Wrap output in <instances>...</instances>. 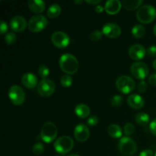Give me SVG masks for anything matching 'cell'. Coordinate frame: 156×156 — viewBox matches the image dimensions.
Masks as SVG:
<instances>
[{"mask_svg":"<svg viewBox=\"0 0 156 156\" xmlns=\"http://www.w3.org/2000/svg\"><path fill=\"white\" fill-rule=\"evenodd\" d=\"M59 67L66 75H73L79 69V62L75 56L71 53H64L59 61Z\"/></svg>","mask_w":156,"mask_h":156,"instance_id":"obj_1","label":"cell"},{"mask_svg":"<svg viewBox=\"0 0 156 156\" xmlns=\"http://www.w3.org/2000/svg\"><path fill=\"white\" fill-rule=\"evenodd\" d=\"M137 20L143 24H149L156 18V9L151 5H142L136 12Z\"/></svg>","mask_w":156,"mask_h":156,"instance_id":"obj_2","label":"cell"},{"mask_svg":"<svg viewBox=\"0 0 156 156\" xmlns=\"http://www.w3.org/2000/svg\"><path fill=\"white\" fill-rule=\"evenodd\" d=\"M74 146V142L73 139L67 136L59 137L55 141L54 149L58 153L66 155L69 152Z\"/></svg>","mask_w":156,"mask_h":156,"instance_id":"obj_3","label":"cell"},{"mask_svg":"<svg viewBox=\"0 0 156 156\" xmlns=\"http://www.w3.org/2000/svg\"><path fill=\"white\" fill-rule=\"evenodd\" d=\"M136 86V82L133 79L128 76H120L116 81V87L123 94H126L132 92Z\"/></svg>","mask_w":156,"mask_h":156,"instance_id":"obj_4","label":"cell"},{"mask_svg":"<svg viewBox=\"0 0 156 156\" xmlns=\"http://www.w3.org/2000/svg\"><path fill=\"white\" fill-rule=\"evenodd\" d=\"M118 148L120 153L123 155H132L136 152L137 146L133 139L128 136L122 137L118 143Z\"/></svg>","mask_w":156,"mask_h":156,"instance_id":"obj_5","label":"cell"},{"mask_svg":"<svg viewBox=\"0 0 156 156\" xmlns=\"http://www.w3.org/2000/svg\"><path fill=\"white\" fill-rule=\"evenodd\" d=\"M57 136V128L52 122H47L43 125L41 130V138L47 143H52Z\"/></svg>","mask_w":156,"mask_h":156,"instance_id":"obj_6","label":"cell"},{"mask_svg":"<svg viewBox=\"0 0 156 156\" xmlns=\"http://www.w3.org/2000/svg\"><path fill=\"white\" fill-rule=\"evenodd\" d=\"M48 24L47 18L42 15H36L32 17L28 21L27 27L30 31L33 33L41 32L45 28Z\"/></svg>","mask_w":156,"mask_h":156,"instance_id":"obj_7","label":"cell"},{"mask_svg":"<svg viewBox=\"0 0 156 156\" xmlns=\"http://www.w3.org/2000/svg\"><path fill=\"white\" fill-rule=\"evenodd\" d=\"M9 97L11 102L14 105L19 106L22 105L25 101V93L21 86L14 85L9 88Z\"/></svg>","mask_w":156,"mask_h":156,"instance_id":"obj_8","label":"cell"},{"mask_svg":"<svg viewBox=\"0 0 156 156\" xmlns=\"http://www.w3.org/2000/svg\"><path fill=\"white\" fill-rule=\"evenodd\" d=\"M131 74L136 79L143 81L148 76L149 73V69L146 63L140 61L133 62L130 68Z\"/></svg>","mask_w":156,"mask_h":156,"instance_id":"obj_9","label":"cell"},{"mask_svg":"<svg viewBox=\"0 0 156 156\" xmlns=\"http://www.w3.org/2000/svg\"><path fill=\"white\" fill-rule=\"evenodd\" d=\"M56 86L53 81L50 79H42L38 83L37 90L38 94L44 98H48L54 93Z\"/></svg>","mask_w":156,"mask_h":156,"instance_id":"obj_10","label":"cell"},{"mask_svg":"<svg viewBox=\"0 0 156 156\" xmlns=\"http://www.w3.org/2000/svg\"><path fill=\"white\" fill-rule=\"evenodd\" d=\"M51 41L53 45L59 49L66 48L70 42L69 37L63 31H56L52 34Z\"/></svg>","mask_w":156,"mask_h":156,"instance_id":"obj_11","label":"cell"},{"mask_svg":"<svg viewBox=\"0 0 156 156\" xmlns=\"http://www.w3.org/2000/svg\"><path fill=\"white\" fill-rule=\"evenodd\" d=\"M102 32L109 38H117L121 34V28L114 23H107L102 27Z\"/></svg>","mask_w":156,"mask_h":156,"instance_id":"obj_12","label":"cell"},{"mask_svg":"<svg viewBox=\"0 0 156 156\" xmlns=\"http://www.w3.org/2000/svg\"><path fill=\"white\" fill-rule=\"evenodd\" d=\"M27 21L25 18L21 15H16L13 17L10 21V27L15 32H22L27 27Z\"/></svg>","mask_w":156,"mask_h":156,"instance_id":"obj_13","label":"cell"},{"mask_svg":"<svg viewBox=\"0 0 156 156\" xmlns=\"http://www.w3.org/2000/svg\"><path fill=\"white\" fill-rule=\"evenodd\" d=\"M90 136V131L85 124H79L74 129V136L77 141L83 143L88 140Z\"/></svg>","mask_w":156,"mask_h":156,"instance_id":"obj_14","label":"cell"},{"mask_svg":"<svg viewBox=\"0 0 156 156\" xmlns=\"http://www.w3.org/2000/svg\"><path fill=\"white\" fill-rule=\"evenodd\" d=\"M129 56L133 60H140L146 56V50L143 46L140 44H134L129 49Z\"/></svg>","mask_w":156,"mask_h":156,"instance_id":"obj_15","label":"cell"},{"mask_svg":"<svg viewBox=\"0 0 156 156\" xmlns=\"http://www.w3.org/2000/svg\"><path fill=\"white\" fill-rule=\"evenodd\" d=\"M21 83L27 88H34L37 85V78L34 73H27L21 77Z\"/></svg>","mask_w":156,"mask_h":156,"instance_id":"obj_16","label":"cell"},{"mask_svg":"<svg viewBox=\"0 0 156 156\" xmlns=\"http://www.w3.org/2000/svg\"><path fill=\"white\" fill-rule=\"evenodd\" d=\"M122 7V2L119 0H109L105 3V10L108 15H114L118 13Z\"/></svg>","mask_w":156,"mask_h":156,"instance_id":"obj_17","label":"cell"},{"mask_svg":"<svg viewBox=\"0 0 156 156\" xmlns=\"http://www.w3.org/2000/svg\"><path fill=\"white\" fill-rule=\"evenodd\" d=\"M127 103L129 107L133 109H140L144 106V99L137 94H133L127 98Z\"/></svg>","mask_w":156,"mask_h":156,"instance_id":"obj_18","label":"cell"},{"mask_svg":"<svg viewBox=\"0 0 156 156\" xmlns=\"http://www.w3.org/2000/svg\"><path fill=\"white\" fill-rule=\"evenodd\" d=\"M28 7L32 12L36 14L42 13L46 8V4L41 0H30L28 2Z\"/></svg>","mask_w":156,"mask_h":156,"instance_id":"obj_19","label":"cell"},{"mask_svg":"<svg viewBox=\"0 0 156 156\" xmlns=\"http://www.w3.org/2000/svg\"><path fill=\"white\" fill-rule=\"evenodd\" d=\"M75 113H76V115L78 116L80 118H86L88 116L90 115V111L89 107L87 106L85 104H79L75 108Z\"/></svg>","mask_w":156,"mask_h":156,"instance_id":"obj_20","label":"cell"},{"mask_svg":"<svg viewBox=\"0 0 156 156\" xmlns=\"http://www.w3.org/2000/svg\"><path fill=\"white\" fill-rule=\"evenodd\" d=\"M143 0H124L122 2V5H123V8L126 10L129 11H134L138 8L141 7V5L143 4Z\"/></svg>","mask_w":156,"mask_h":156,"instance_id":"obj_21","label":"cell"},{"mask_svg":"<svg viewBox=\"0 0 156 156\" xmlns=\"http://www.w3.org/2000/svg\"><path fill=\"white\" fill-rule=\"evenodd\" d=\"M62 9L58 4H53L47 9V15L50 18H55L61 14Z\"/></svg>","mask_w":156,"mask_h":156,"instance_id":"obj_22","label":"cell"},{"mask_svg":"<svg viewBox=\"0 0 156 156\" xmlns=\"http://www.w3.org/2000/svg\"><path fill=\"white\" fill-rule=\"evenodd\" d=\"M110 136L114 139H118L122 136V129L120 126L117 124H112L108 127V130Z\"/></svg>","mask_w":156,"mask_h":156,"instance_id":"obj_23","label":"cell"},{"mask_svg":"<svg viewBox=\"0 0 156 156\" xmlns=\"http://www.w3.org/2000/svg\"><path fill=\"white\" fill-rule=\"evenodd\" d=\"M135 120L139 125L146 126L150 122V117L146 113L140 112L136 115Z\"/></svg>","mask_w":156,"mask_h":156,"instance_id":"obj_24","label":"cell"},{"mask_svg":"<svg viewBox=\"0 0 156 156\" xmlns=\"http://www.w3.org/2000/svg\"><path fill=\"white\" fill-rule=\"evenodd\" d=\"M146 34V29L142 24H136L132 28V34L135 38H142Z\"/></svg>","mask_w":156,"mask_h":156,"instance_id":"obj_25","label":"cell"},{"mask_svg":"<svg viewBox=\"0 0 156 156\" xmlns=\"http://www.w3.org/2000/svg\"><path fill=\"white\" fill-rule=\"evenodd\" d=\"M60 84L64 88H69L73 84V79L69 75H64L60 79Z\"/></svg>","mask_w":156,"mask_h":156,"instance_id":"obj_26","label":"cell"},{"mask_svg":"<svg viewBox=\"0 0 156 156\" xmlns=\"http://www.w3.org/2000/svg\"><path fill=\"white\" fill-rule=\"evenodd\" d=\"M17 41V37L14 32H9L5 37V42L8 45H13Z\"/></svg>","mask_w":156,"mask_h":156,"instance_id":"obj_27","label":"cell"},{"mask_svg":"<svg viewBox=\"0 0 156 156\" xmlns=\"http://www.w3.org/2000/svg\"><path fill=\"white\" fill-rule=\"evenodd\" d=\"M38 75L43 79H46L50 75V69L46 65H41L38 69Z\"/></svg>","mask_w":156,"mask_h":156,"instance_id":"obj_28","label":"cell"},{"mask_svg":"<svg viewBox=\"0 0 156 156\" xmlns=\"http://www.w3.org/2000/svg\"><path fill=\"white\" fill-rule=\"evenodd\" d=\"M123 102V97L120 95H114L111 100V105H112L113 107H115V108L121 106Z\"/></svg>","mask_w":156,"mask_h":156,"instance_id":"obj_29","label":"cell"},{"mask_svg":"<svg viewBox=\"0 0 156 156\" xmlns=\"http://www.w3.org/2000/svg\"><path fill=\"white\" fill-rule=\"evenodd\" d=\"M34 154L36 155H40L44 152V146L41 143H37L34 145L33 149H32Z\"/></svg>","mask_w":156,"mask_h":156,"instance_id":"obj_30","label":"cell"},{"mask_svg":"<svg viewBox=\"0 0 156 156\" xmlns=\"http://www.w3.org/2000/svg\"><path fill=\"white\" fill-rule=\"evenodd\" d=\"M103 32L101 31L100 30H93L90 35V39L92 41H98L99 40L101 39L102 36H103Z\"/></svg>","mask_w":156,"mask_h":156,"instance_id":"obj_31","label":"cell"},{"mask_svg":"<svg viewBox=\"0 0 156 156\" xmlns=\"http://www.w3.org/2000/svg\"><path fill=\"white\" fill-rule=\"evenodd\" d=\"M135 131V126L133 123H127L123 127V132L126 136H131Z\"/></svg>","mask_w":156,"mask_h":156,"instance_id":"obj_32","label":"cell"},{"mask_svg":"<svg viewBox=\"0 0 156 156\" xmlns=\"http://www.w3.org/2000/svg\"><path fill=\"white\" fill-rule=\"evenodd\" d=\"M87 123H88L89 126H94L98 123V118L96 116L92 115L88 119V121H87Z\"/></svg>","mask_w":156,"mask_h":156,"instance_id":"obj_33","label":"cell"},{"mask_svg":"<svg viewBox=\"0 0 156 156\" xmlns=\"http://www.w3.org/2000/svg\"><path fill=\"white\" fill-rule=\"evenodd\" d=\"M147 84L146 83V82H145L144 80L141 81V82L138 84V91L140 93H142V94H143V93L146 92V91L147 90Z\"/></svg>","mask_w":156,"mask_h":156,"instance_id":"obj_34","label":"cell"},{"mask_svg":"<svg viewBox=\"0 0 156 156\" xmlns=\"http://www.w3.org/2000/svg\"><path fill=\"white\" fill-rule=\"evenodd\" d=\"M8 24L7 23L5 22L4 21H2L0 23V34H5L8 31Z\"/></svg>","mask_w":156,"mask_h":156,"instance_id":"obj_35","label":"cell"},{"mask_svg":"<svg viewBox=\"0 0 156 156\" xmlns=\"http://www.w3.org/2000/svg\"><path fill=\"white\" fill-rule=\"evenodd\" d=\"M148 55L152 57H156V46H151L146 50Z\"/></svg>","mask_w":156,"mask_h":156,"instance_id":"obj_36","label":"cell"},{"mask_svg":"<svg viewBox=\"0 0 156 156\" xmlns=\"http://www.w3.org/2000/svg\"><path fill=\"white\" fill-rule=\"evenodd\" d=\"M149 130H150V132L154 136H156V119L152 120L150 123V125H149Z\"/></svg>","mask_w":156,"mask_h":156,"instance_id":"obj_37","label":"cell"},{"mask_svg":"<svg viewBox=\"0 0 156 156\" xmlns=\"http://www.w3.org/2000/svg\"><path fill=\"white\" fill-rule=\"evenodd\" d=\"M149 83L152 86H156V73H153L149 76Z\"/></svg>","mask_w":156,"mask_h":156,"instance_id":"obj_38","label":"cell"},{"mask_svg":"<svg viewBox=\"0 0 156 156\" xmlns=\"http://www.w3.org/2000/svg\"><path fill=\"white\" fill-rule=\"evenodd\" d=\"M139 156H153V152L151 149H146L142 151Z\"/></svg>","mask_w":156,"mask_h":156,"instance_id":"obj_39","label":"cell"},{"mask_svg":"<svg viewBox=\"0 0 156 156\" xmlns=\"http://www.w3.org/2000/svg\"><path fill=\"white\" fill-rule=\"evenodd\" d=\"M94 10H95V12H97V13H101V12L105 10V8H104L103 6L98 5L95 7V9H94Z\"/></svg>","mask_w":156,"mask_h":156,"instance_id":"obj_40","label":"cell"},{"mask_svg":"<svg viewBox=\"0 0 156 156\" xmlns=\"http://www.w3.org/2000/svg\"><path fill=\"white\" fill-rule=\"evenodd\" d=\"M101 2H102L101 0H95V1H92V0H91V1H90V0H87L86 2L88 3V4L97 5H98V4L101 3Z\"/></svg>","mask_w":156,"mask_h":156,"instance_id":"obj_41","label":"cell"},{"mask_svg":"<svg viewBox=\"0 0 156 156\" xmlns=\"http://www.w3.org/2000/svg\"><path fill=\"white\" fill-rule=\"evenodd\" d=\"M152 66H153V68L156 70V59L153 61V62H152Z\"/></svg>","mask_w":156,"mask_h":156,"instance_id":"obj_42","label":"cell"},{"mask_svg":"<svg viewBox=\"0 0 156 156\" xmlns=\"http://www.w3.org/2000/svg\"><path fill=\"white\" fill-rule=\"evenodd\" d=\"M82 2H83V1H82V0H80V1H75V3H76V4H82Z\"/></svg>","mask_w":156,"mask_h":156,"instance_id":"obj_43","label":"cell"},{"mask_svg":"<svg viewBox=\"0 0 156 156\" xmlns=\"http://www.w3.org/2000/svg\"><path fill=\"white\" fill-rule=\"evenodd\" d=\"M153 33H154V34H155V36H156V24H155V25L154 26V28H153Z\"/></svg>","mask_w":156,"mask_h":156,"instance_id":"obj_44","label":"cell"},{"mask_svg":"<svg viewBox=\"0 0 156 156\" xmlns=\"http://www.w3.org/2000/svg\"><path fill=\"white\" fill-rule=\"evenodd\" d=\"M67 156H79V155H76V154H70V155H67Z\"/></svg>","mask_w":156,"mask_h":156,"instance_id":"obj_45","label":"cell"},{"mask_svg":"<svg viewBox=\"0 0 156 156\" xmlns=\"http://www.w3.org/2000/svg\"><path fill=\"white\" fill-rule=\"evenodd\" d=\"M155 156H156V152H155Z\"/></svg>","mask_w":156,"mask_h":156,"instance_id":"obj_46","label":"cell"},{"mask_svg":"<svg viewBox=\"0 0 156 156\" xmlns=\"http://www.w3.org/2000/svg\"><path fill=\"white\" fill-rule=\"evenodd\" d=\"M57 156H58V155H57Z\"/></svg>","mask_w":156,"mask_h":156,"instance_id":"obj_47","label":"cell"}]
</instances>
